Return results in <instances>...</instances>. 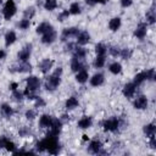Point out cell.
Returning <instances> with one entry per match:
<instances>
[{"label":"cell","instance_id":"cell-18","mask_svg":"<svg viewBox=\"0 0 156 156\" xmlns=\"http://www.w3.org/2000/svg\"><path fill=\"white\" fill-rule=\"evenodd\" d=\"M72 51H73V57H77L79 60H84L85 56H87V49L84 46H82V45L74 46V49Z\"/></svg>","mask_w":156,"mask_h":156},{"label":"cell","instance_id":"cell-6","mask_svg":"<svg viewBox=\"0 0 156 156\" xmlns=\"http://www.w3.org/2000/svg\"><path fill=\"white\" fill-rule=\"evenodd\" d=\"M26 89L29 90V91H33V93H37L38 89L40 88V80L38 77L35 76H29L27 79H26Z\"/></svg>","mask_w":156,"mask_h":156},{"label":"cell","instance_id":"cell-51","mask_svg":"<svg viewBox=\"0 0 156 156\" xmlns=\"http://www.w3.org/2000/svg\"><path fill=\"white\" fill-rule=\"evenodd\" d=\"M17 88H18V83L13 82V83H11V84H10V89H11L12 91H13V90H16Z\"/></svg>","mask_w":156,"mask_h":156},{"label":"cell","instance_id":"cell-3","mask_svg":"<svg viewBox=\"0 0 156 156\" xmlns=\"http://www.w3.org/2000/svg\"><path fill=\"white\" fill-rule=\"evenodd\" d=\"M102 127H104V130L106 132H117L121 127V119H118L117 117H111V118H107L102 122Z\"/></svg>","mask_w":156,"mask_h":156},{"label":"cell","instance_id":"cell-53","mask_svg":"<svg viewBox=\"0 0 156 156\" xmlns=\"http://www.w3.org/2000/svg\"><path fill=\"white\" fill-rule=\"evenodd\" d=\"M108 0H94V4H106Z\"/></svg>","mask_w":156,"mask_h":156},{"label":"cell","instance_id":"cell-16","mask_svg":"<svg viewBox=\"0 0 156 156\" xmlns=\"http://www.w3.org/2000/svg\"><path fill=\"white\" fill-rule=\"evenodd\" d=\"M13 68H15V69H12V71H15V72L28 73V72L32 71V65H30L28 61H26V62H21V61H20V63H18L17 66H15Z\"/></svg>","mask_w":156,"mask_h":156},{"label":"cell","instance_id":"cell-7","mask_svg":"<svg viewBox=\"0 0 156 156\" xmlns=\"http://www.w3.org/2000/svg\"><path fill=\"white\" fill-rule=\"evenodd\" d=\"M30 55H32V44H27V45H24V46L18 51L17 58H18V61H21V62H26V61L29 60Z\"/></svg>","mask_w":156,"mask_h":156},{"label":"cell","instance_id":"cell-54","mask_svg":"<svg viewBox=\"0 0 156 156\" xmlns=\"http://www.w3.org/2000/svg\"><path fill=\"white\" fill-rule=\"evenodd\" d=\"M85 1V4H88L89 6H93V5H95L94 4V0H84Z\"/></svg>","mask_w":156,"mask_h":156},{"label":"cell","instance_id":"cell-36","mask_svg":"<svg viewBox=\"0 0 156 156\" xmlns=\"http://www.w3.org/2000/svg\"><path fill=\"white\" fill-rule=\"evenodd\" d=\"M133 55V50L129 49V48H124V49H121L119 51V56L123 58V60H129Z\"/></svg>","mask_w":156,"mask_h":156},{"label":"cell","instance_id":"cell-26","mask_svg":"<svg viewBox=\"0 0 156 156\" xmlns=\"http://www.w3.org/2000/svg\"><path fill=\"white\" fill-rule=\"evenodd\" d=\"M16 39H17L16 33H15L13 30H9V32L5 34V45H6V46L12 45V44L16 41Z\"/></svg>","mask_w":156,"mask_h":156},{"label":"cell","instance_id":"cell-56","mask_svg":"<svg viewBox=\"0 0 156 156\" xmlns=\"http://www.w3.org/2000/svg\"><path fill=\"white\" fill-rule=\"evenodd\" d=\"M1 2H2V0H0V4H1Z\"/></svg>","mask_w":156,"mask_h":156},{"label":"cell","instance_id":"cell-47","mask_svg":"<svg viewBox=\"0 0 156 156\" xmlns=\"http://www.w3.org/2000/svg\"><path fill=\"white\" fill-rule=\"evenodd\" d=\"M150 147L151 149H156V138H155V135L150 136Z\"/></svg>","mask_w":156,"mask_h":156},{"label":"cell","instance_id":"cell-25","mask_svg":"<svg viewBox=\"0 0 156 156\" xmlns=\"http://www.w3.org/2000/svg\"><path fill=\"white\" fill-rule=\"evenodd\" d=\"M121 24H122V21L119 17H113L108 21V28L112 30V32H117L119 28H121Z\"/></svg>","mask_w":156,"mask_h":156},{"label":"cell","instance_id":"cell-24","mask_svg":"<svg viewBox=\"0 0 156 156\" xmlns=\"http://www.w3.org/2000/svg\"><path fill=\"white\" fill-rule=\"evenodd\" d=\"M89 78V73L87 69H80L76 73V80L79 83V84H84Z\"/></svg>","mask_w":156,"mask_h":156},{"label":"cell","instance_id":"cell-12","mask_svg":"<svg viewBox=\"0 0 156 156\" xmlns=\"http://www.w3.org/2000/svg\"><path fill=\"white\" fill-rule=\"evenodd\" d=\"M147 33V23H139L136 29L134 30V37L138 39H144Z\"/></svg>","mask_w":156,"mask_h":156},{"label":"cell","instance_id":"cell-4","mask_svg":"<svg viewBox=\"0 0 156 156\" xmlns=\"http://www.w3.org/2000/svg\"><path fill=\"white\" fill-rule=\"evenodd\" d=\"M17 11V7H16V4L13 0H7L4 5V9H2V16L5 20H10L15 16Z\"/></svg>","mask_w":156,"mask_h":156},{"label":"cell","instance_id":"cell-5","mask_svg":"<svg viewBox=\"0 0 156 156\" xmlns=\"http://www.w3.org/2000/svg\"><path fill=\"white\" fill-rule=\"evenodd\" d=\"M62 130V121L58 118L52 117V122L49 127V133L48 135H52V136H58V134Z\"/></svg>","mask_w":156,"mask_h":156},{"label":"cell","instance_id":"cell-19","mask_svg":"<svg viewBox=\"0 0 156 156\" xmlns=\"http://www.w3.org/2000/svg\"><path fill=\"white\" fill-rule=\"evenodd\" d=\"M51 122H52V116H50V115L45 113L39 117V127L40 128H49Z\"/></svg>","mask_w":156,"mask_h":156},{"label":"cell","instance_id":"cell-13","mask_svg":"<svg viewBox=\"0 0 156 156\" xmlns=\"http://www.w3.org/2000/svg\"><path fill=\"white\" fill-rule=\"evenodd\" d=\"M52 66H54V61H52L51 58H44V60L39 63V69H40L41 73L48 74V73L51 71Z\"/></svg>","mask_w":156,"mask_h":156},{"label":"cell","instance_id":"cell-55","mask_svg":"<svg viewBox=\"0 0 156 156\" xmlns=\"http://www.w3.org/2000/svg\"><path fill=\"white\" fill-rule=\"evenodd\" d=\"M61 117H62V119H65V121H67V119H69V116H67V115H62Z\"/></svg>","mask_w":156,"mask_h":156},{"label":"cell","instance_id":"cell-32","mask_svg":"<svg viewBox=\"0 0 156 156\" xmlns=\"http://www.w3.org/2000/svg\"><path fill=\"white\" fill-rule=\"evenodd\" d=\"M145 18H146V23H149V24H154V23H155L156 15H155V10H154V7H151V9L146 12Z\"/></svg>","mask_w":156,"mask_h":156},{"label":"cell","instance_id":"cell-27","mask_svg":"<svg viewBox=\"0 0 156 156\" xmlns=\"http://www.w3.org/2000/svg\"><path fill=\"white\" fill-rule=\"evenodd\" d=\"M52 28H54V27H52L49 22H41V23L37 27V29H35V30H37V33H38V34H44V33L49 32V30H50V29H52Z\"/></svg>","mask_w":156,"mask_h":156},{"label":"cell","instance_id":"cell-23","mask_svg":"<svg viewBox=\"0 0 156 156\" xmlns=\"http://www.w3.org/2000/svg\"><path fill=\"white\" fill-rule=\"evenodd\" d=\"M0 113H1L2 117L10 118V117H12V115H13V108H12L10 105H7V104H2V105L0 106Z\"/></svg>","mask_w":156,"mask_h":156},{"label":"cell","instance_id":"cell-14","mask_svg":"<svg viewBox=\"0 0 156 156\" xmlns=\"http://www.w3.org/2000/svg\"><path fill=\"white\" fill-rule=\"evenodd\" d=\"M147 104H149L147 98L144 96V95H140V96H138V98L134 100L133 106H134V108H136V110H145V108L147 107Z\"/></svg>","mask_w":156,"mask_h":156},{"label":"cell","instance_id":"cell-29","mask_svg":"<svg viewBox=\"0 0 156 156\" xmlns=\"http://www.w3.org/2000/svg\"><path fill=\"white\" fill-rule=\"evenodd\" d=\"M146 80V72L144 71V72H140V73H136L135 76H134V78H133V83L138 87V85H140L141 83H144Z\"/></svg>","mask_w":156,"mask_h":156},{"label":"cell","instance_id":"cell-52","mask_svg":"<svg viewBox=\"0 0 156 156\" xmlns=\"http://www.w3.org/2000/svg\"><path fill=\"white\" fill-rule=\"evenodd\" d=\"M5 56H6V51L4 49H0V60L5 58Z\"/></svg>","mask_w":156,"mask_h":156},{"label":"cell","instance_id":"cell-33","mask_svg":"<svg viewBox=\"0 0 156 156\" xmlns=\"http://www.w3.org/2000/svg\"><path fill=\"white\" fill-rule=\"evenodd\" d=\"M43 6L46 11H54L57 7V0H45Z\"/></svg>","mask_w":156,"mask_h":156},{"label":"cell","instance_id":"cell-17","mask_svg":"<svg viewBox=\"0 0 156 156\" xmlns=\"http://www.w3.org/2000/svg\"><path fill=\"white\" fill-rule=\"evenodd\" d=\"M104 82H105V77L102 73H95L90 78V85L91 87H100L104 84Z\"/></svg>","mask_w":156,"mask_h":156},{"label":"cell","instance_id":"cell-40","mask_svg":"<svg viewBox=\"0 0 156 156\" xmlns=\"http://www.w3.org/2000/svg\"><path fill=\"white\" fill-rule=\"evenodd\" d=\"M29 26H30V20L23 18V20H21V21L18 22V27H20L21 29H28Z\"/></svg>","mask_w":156,"mask_h":156},{"label":"cell","instance_id":"cell-34","mask_svg":"<svg viewBox=\"0 0 156 156\" xmlns=\"http://www.w3.org/2000/svg\"><path fill=\"white\" fill-rule=\"evenodd\" d=\"M68 11H69V15H79L82 12V7L78 2H72Z\"/></svg>","mask_w":156,"mask_h":156},{"label":"cell","instance_id":"cell-39","mask_svg":"<svg viewBox=\"0 0 156 156\" xmlns=\"http://www.w3.org/2000/svg\"><path fill=\"white\" fill-rule=\"evenodd\" d=\"M5 149L9 151V152H15L16 151V145H15V143L13 141H11V140H6V143H5Z\"/></svg>","mask_w":156,"mask_h":156},{"label":"cell","instance_id":"cell-2","mask_svg":"<svg viewBox=\"0 0 156 156\" xmlns=\"http://www.w3.org/2000/svg\"><path fill=\"white\" fill-rule=\"evenodd\" d=\"M61 74H62V68L57 67L50 76L45 78L44 87L48 91H54L60 84H61Z\"/></svg>","mask_w":156,"mask_h":156},{"label":"cell","instance_id":"cell-11","mask_svg":"<svg viewBox=\"0 0 156 156\" xmlns=\"http://www.w3.org/2000/svg\"><path fill=\"white\" fill-rule=\"evenodd\" d=\"M135 91H136V85H135L133 82L124 84V87H123V90H122L123 95H124L127 99H132V98L134 96Z\"/></svg>","mask_w":156,"mask_h":156},{"label":"cell","instance_id":"cell-37","mask_svg":"<svg viewBox=\"0 0 156 156\" xmlns=\"http://www.w3.org/2000/svg\"><path fill=\"white\" fill-rule=\"evenodd\" d=\"M105 62H106V57L105 56H96L94 62H93V66L95 68H101V67H104Z\"/></svg>","mask_w":156,"mask_h":156},{"label":"cell","instance_id":"cell-46","mask_svg":"<svg viewBox=\"0 0 156 156\" xmlns=\"http://www.w3.org/2000/svg\"><path fill=\"white\" fill-rule=\"evenodd\" d=\"M133 4V0H121V6L122 7H129Z\"/></svg>","mask_w":156,"mask_h":156},{"label":"cell","instance_id":"cell-21","mask_svg":"<svg viewBox=\"0 0 156 156\" xmlns=\"http://www.w3.org/2000/svg\"><path fill=\"white\" fill-rule=\"evenodd\" d=\"M91 124H93V119H91V117H89V116H83V117L78 121V128H80V129L90 128Z\"/></svg>","mask_w":156,"mask_h":156},{"label":"cell","instance_id":"cell-22","mask_svg":"<svg viewBox=\"0 0 156 156\" xmlns=\"http://www.w3.org/2000/svg\"><path fill=\"white\" fill-rule=\"evenodd\" d=\"M101 149H102L101 141H99V140H93V141H90V144H89V146H88V152H90V154H96V155H98V152H99Z\"/></svg>","mask_w":156,"mask_h":156},{"label":"cell","instance_id":"cell-28","mask_svg":"<svg viewBox=\"0 0 156 156\" xmlns=\"http://www.w3.org/2000/svg\"><path fill=\"white\" fill-rule=\"evenodd\" d=\"M143 132H144V134H145L147 138H150L151 135H155V133H156V127H155L154 123L145 124L144 128H143Z\"/></svg>","mask_w":156,"mask_h":156},{"label":"cell","instance_id":"cell-30","mask_svg":"<svg viewBox=\"0 0 156 156\" xmlns=\"http://www.w3.org/2000/svg\"><path fill=\"white\" fill-rule=\"evenodd\" d=\"M95 52H96V56H105L107 52V46L102 43H98L95 45Z\"/></svg>","mask_w":156,"mask_h":156},{"label":"cell","instance_id":"cell-43","mask_svg":"<svg viewBox=\"0 0 156 156\" xmlns=\"http://www.w3.org/2000/svg\"><path fill=\"white\" fill-rule=\"evenodd\" d=\"M34 104H35V107H44V106H45L44 99L40 98V96H38V95H37V98L34 99Z\"/></svg>","mask_w":156,"mask_h":156},{"label":"cell","instance_id":"cell-49","mask_svg":"<svg viewBox=\"0 0 156 156\" xmlns=\"http://www.w3.org/2000/svg\"><path fill=\"white\" fill-rule=\"evenodd\" d=\"M6 140H7V138H6V136L0 135V149L5 147V143H6Z\"/></svg>","mask_w":156,"mask_h":156},{"label":"cell","instance_id":"cell-31","mask_svg":"<svg viewBox=\"0 0 156 156\" xmlns=\"http://www.w3.org/2000/svg\"><path fill=\"white\" fill-rule=\"evenodd\" d=\"M108 71L112 73V74H118V73H121V71H122V65L119 63V62H112L110 66H108Z\"/></svg>","mask_w":156,"mask_h":156},{"label":"cell","instance_id":"cell-35","mask_svg":"<svg viewBox=\"0 0 156 156\" xmlns=\"http://www.w3.org/2000/svg\"><path fill=\"white\" fill-rule=\"evenodd\" d=\"M35 15V7L34 6H29L27 7L24 11H23V18H27V20H32Z\"/></svg>","mask_w":156,"mask_h":156},{"label":"cell","instance_id":"cell-10","mask_svg":"<svg viewBox=\"0 0 156 156\" xmlns=\"http://www.w3.org/2000/svg\"><path fill=\"white\" fill-rule=\"evenodd\" d=\"M88 68V66L84 63V60H79V58H77V57H72V60H71V69L73 71V72H78V71H80V69H87Z\"/></svg>","mask_w":156,"mask_h":156},{"label":"cell","instance_id":"cell-45","mask_svg":"<svg viewBox=\"0 0 156 156\" xmlns=\"http://www.w3.org/2000/svg\"><path fill=\"white\" fill-rule=\"evenodd\" d=\"M145 72H146V79H149V80H154L155 79V69L154 68H150V69H147Z\"/></svg>","mask_w":156,"mask_h":156},{"label":"cell","instance_id":"cell-9","mask_svg":"<svg viewBox=\"0 0 156 156\" xmlns=\"http://www.w3.org/2000/svg\"><path fill=\"white\" fill-rule=\"evenodd\" d=\"M56 38H57V33H56V30L52 28V29H50L49 32L41 34V43L49 45V44H52V43L56 40Z\"/></svg>","mask_w":156,"mask_h":156},{"label":"cell","instance_id":"cell-20","mask_svg":"<svg viewBox=\"0 0 156 156\" xmlns=\"http://www.w3.org/2000/svg\"><path fill=\"white\" fill-rule=\"evenodd\" d=\"M78 106H79V101H78V99H77L76 96H69V98L66 100V102H65V107H66L67 111L74 110V108L78 107Z\"/></svg>","mask_w":156,"mask_h":156},{"label":"cell","instance_id":"cell-50","mask_svg":"<svg viewBox=\"0 0 156 156\" xmlns=\"http://www.w3.org/2000/svg\"><path fill=\"white\" fill-rule=\"evenodd\" d=\"M74 46H76V45H74L73 43H68V44L66 45V51H72V50L74 49Z\"/></svg>","mask_w":156,"mask_h":156},{"label":"cell","instance_id":"cell-44","mask_svg":"<svg viewBox=\"0 0 156 156\" xmlns=\"http://www.w3.org/2000/svg\"><path fill=\"white\" fill-rule=\"evenodd\" d=\"M35 117H37V112H35L34 110H27V111H26V118H27V119L32 121V119H34Z\"/></svg>","mask_w":156,"mask_h":156},{"label":"cell","instance_id":"cell-41","mask_svg":"<svg viewBox=\"0 0 156 156\" xmlns=\"http://www.w3.org/2000/svg\"><path fill=\"white\" fill-rule=\"evenodd\" d=\"M107 50H108V52H110L113 57L119 56V51H121V49H119V48H117V46H108V48H107Z\"/></svg>","mask_w":156,"mask_h":156},{"label":"cell","instance_id":"cell-48","mask_svg":"<svg viewBox=\"0 0 156 156\" xmlns=\"http://www.w3.org/2000/svg\"><path fill=\"white\" fill-rule=\"evenodd\" d=\"M18 133H20V135H21V136H24V135H27V134L29 133V129H28V128H26V127H22V128L20 129V132H18Z\"/></svg>","mask_w":156,"mask_h":156},{"label":"cell","instance_id":"cell-8","mask_svg":"<svg viewBox=\"0 0 156 156\" xmlns=\"http://www.w3.org/2000/svg\"><path fill=\"white\" fill-rule=\"evenodd\" d=\"M79 32H80V30H79L77 27L65 28V29L62 30V34H61V40H62V41H67V40L71 39V38H76Z\"/></svg>","mask_w":156,"mask_h":156},{"label":"cell","instance_id":"cell-42","mask_svg":"<svg viewBox=\"0 0 156 156\" xmlns=\"http://www.w3.org/2000/svg\"><path fill=\"white\" fill-rule=\"evenodd\" d=\"M68 16H69V11H68V10H63V11H61V12L58 13L57 20H58L60 22H63L66 18H68Z\"/></svg>","mask_w":156,"mask_h":156},{"label":"cell","instance_id":"cell-1","mask_svg":"<svg viewBox=\"0 0 156 156\" xmlns=\"http://www.w3.org/2000/svg\"><path fill=\"white\" fill-rule=\"evenodd\" d=\"M35 147L38 152L48 151L51 155H57L60 152V144H58L57 136H52V135H46L43 140L38 141Z\"/></svg>","mask_w":156,"mask_h":156},{"label":"cell","instance_id":"cell-15","mask_svg":"<svg viewBox=\"0 0 156 156\" xmlns=\"http://www.w3.org/2000/svg\"><path fill=\"white\" fill-rule=\"evenodd\" d=\"M76 38H77V44H78V45H82V46H84L85 44H88V43L90 41V34H89L87 30L79 32Z\"/></svg>","mask_w":156,"mask_h":156},{"label":"cell","instance_id":"cell-38","mask_svg":"<svg viewBox=\"0 0 156 156\" xmlns=\"http://www.w3.org/2000/svg\"><path fill=\"white\" fill-rule=\"evenodd\" d=\"M12 98H13V100H16L17 102H21V101L23 100V98H24V94H23V91H20L18 89H16V90L12 91Z\"/></svg>","mask_w":156,"mask_h":156}]
</instances>
